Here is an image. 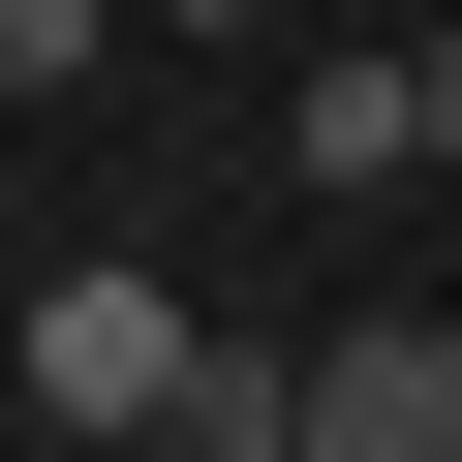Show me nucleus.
I'll return each mask as SVG.
<instances>
[{"label": "nucleus", "instance_id": "1", "mask_svg": "<svg viewBox=\"0 0 462 462\" xmlns=\"http://www.w3.org/2000/svg\"><path fill=\"white\" fill-rule=\"evenodd\" d=\"M32 431H154V462H247V431H309V370H247V339H185V278H32Z\"/></svg>", "mask_w": 462, "mask_h": 462}, {"label": "nucleus", "instance_id": "2", "mask_svg": "<svg viewBox=\"0 0 462 462\" xmlns=\"http://www.w3.org/2000/svg\"><path fill=\"white\" fill-rule=\"evenodd\" d=\"M309 462H462V309H339L309 339Z\"/></svg>", "mask_w": 462, "mask_h": 462}, {"label": "nucleus", "instance_id": "3", "mask_svg": "<svg viewBox=\"0 0 462 462\" xmlns=\"http://www.w3.org/2000/svg\"><path fill=\"white\" fill-rule=\"evenodd\" d=\"M278 154H309V185H401V154H431V93H401V62H309V93H278Z\"/></svg>", "mask_w": 462, "mask_h": 462}, {"label": "nucleus", "instance_id": "4", "mask_svg": "<svg viewBox=\"0 0 462 462\" xmlns=\"http://www.w3.org/2000/svg\"><path fill=\"white\" fill-rule=\"evenodd\" d=\"M93 32H124V0H0V93H93Z\"/></svg>", "mask_w": 462, "mask_h": 462}, {"label": "nucleus", "instance_id": "5", "mask_svg": "<svg viewBox=\"0 0 462 462\" xmlns=\"http://www.w3.org/2000/svg\"><path fill=\"white\" fill-rule=\"evenodd\" d=\"M401 93H431V185H462V32H401Z\"/></svg>", "mask_w": 462, "mask_h": 462}, {"label": "nucleus", "instance_id": "6", "mask_svg": "<svg viewBox=\"0 0 462 462\" xmlns=\"http://www.w3.org/2000/svg\"><path fill=\"white\" fill-rule=\"evenodd\" d=\"M154 32H278V0H154Z\"/></svg>", "mask_w": 462, "mask_h": 462}]
</instances>
